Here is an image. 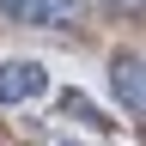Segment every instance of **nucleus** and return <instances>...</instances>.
Listing matches in <instances>:
<instances>
[{
  "label": "nucleus",
  "mask_w": 146,
  "mask_h": 146,
  "mask_svg": "<svg viewBox=\"0 0 146 146\" xmlns=\"http://www.w3.org/2000/svg\"><path fill=\"white\" fill-rule=\"evenodd\" d=\"M0 12L18 18V25H43V31L79 25V0H0Z\"/></svg>",
  "instance_id": "nucleus-1"
},
{
  "label": "nucleus",
  "mask_w": 146,
  "mask_h": 146,
  "mask_svg": "<svg viewBox=\"0 0 146 146\" xmlns=\"http://www.w3.org/2000/svg\"><path fill=\"white\" fill-rule=\"evenodd\" d=\"M43 91H49V73L36 61H6L0 67V104H31Z\"/></svg>",
  "instance_id": "nucleus-2"
},
{
  "label": "nucleus",
  "mask_w": 146,
  "mask_h": 146,
  "mask_svg": "<svg viewBox=\"0 0 146 146\" xmlns=\"http://www.w3.org/2000/svg\"><path fill=\"white\" fill-rule=\"evenodd\" d=\"M110 85H116V98H122L128 116H140V110H146V91H140V55H134V49H122L116 61H110Z\"/></svg>",
  "instance_id": "nucleus-3"
},
{
  "label": "nucleus",
  "mask_w": 146,
  "mask_h": 146,
  "mask_svg": "<svg viewBox=\"0 0 146 146\" xmlns=\"http://www.w3.org/2000/svg\"><path fill=\"white\" fill-rule=\"evenodd\" d=\"M67 116H79V122H91V128H110V122L98 116V110H91V104L79 98V91H67Z\"/></svg>",
  "instance_id": "nucleus-4"
},
{
  "label": "nucleus",
  "mask_w": 146,
  "mask_h": 146,
  "mask_svg": "<svg viewBox=\"0 0 146 146\" xmlns=\"http://www.w3.org/2000/svg\"><path fill=\"white\" fill-rule=\"evenodd\" d=\"M104 6H110V12H128V18H134V12H140V0H104Z\"/></svg>",
  "instance_id": "nucleus-5"
}]
</instances>
